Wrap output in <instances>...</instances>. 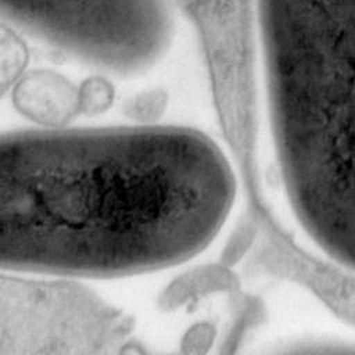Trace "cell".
<instances>
[{"label":"cell","mask_w":355,"mask_h":355,"mask_svg":"<svg viewBox=\"0 0 355 355\" xmlns=\"http://www.w3.org/2000/svg\"><path fill=\"white\" fill-rule=\"evenodd\" d=\"M197 36L215 108L229 130L259 116L257 0H173Z\"/></svg>","instance_id":"5b68a950"},{"label":"cell","mask_w":355,"mask_h":355,"mask_svg":"<svg viewBox=\"0 0 355 355\" xmlns=\"http://www.w3.org/2000/svg\"><path fill=\"white\" fill-rule=\"evenodd\" d=\"M0 12L43 40L123 75L155 65L176 29L173 0H0Z\"/></svg>","instance_id":"3957f363"},{"label":"cell","mask_w":355,"mask_h":355,"mask_svg":"<svg viewBox=\"0 0 355 355\" xmlns=\"http://www.w3.org/2000/svg\"><path fill=\"white\" fill-rule=\"evenodd\" d=\"M123 322L75 279L0 269V355H122Z\"/></svg>","instance_id":"277c9868"},{"label":"cell","mask_w":355,"mask_h":355,"mask_svg":"<svg viewBox=\"0 0 355 355\" xmlns=\"http://www.w3.org/2000/svg\"><path fill=\"white\" fill-rule=\"evenodd\" d=\"M28 62V50L24 42L0 22V97L21 76Z\"/></svg>","instance_id":"ba28073f"},{"label":"cell","mask_w":355,"mask_h":355,"mask_svg":"<svg viewBox=\"0 0 355 355\" xmlns=\"http://www.w3.org/2000/svg\"><path fill=\"white\" fill-rule=\"evenodd\" d=\"M237 179L182 125L0 133V269L111 279L182 265L225 227Z\"/></svg>","instance_id":"6da1fadb"},{"label":"cell","mask_w":355,"mask_h":355,"mask_svg":"<svg viewBox=\"0 0 355 355\" xmlns=\"http://www.w3.org/2000/svg\"><path fill=\"white\" fill-rule=\"evenodd\" d=\"M257 355H355V340L331 336H300L276 341Z\"/></svg>","instance_id":"52a82bcc"},{"label":"cell","mask_w":355,"mask_h":355,"mask_svg":"<svg viewBox=\"0 0 355 355\" xmlns=\"http://www.w3.org/2000/svg\"><path fill=\"white\" fill-rule=\"evenodd\" d=\"M257 28L263 201L297 250L355 280V0H257Z\"/></svg>","instance_id":"7a4b0ae2"},{"label":"cell","mask_w":355,"mask_h":355,"mask_svg":"<svg viewBox=\"0 0 355 355\" xmlns=\"http://www.w3.org/2000/svg\"><path fill=\"white\" fill-rule=\"evenodd\" d=\"M14 103L28 118L49 128H61L79 111H85L83 94L50 72L24 76L15 86Z\"/></svg>","instance_id":"8992f818"}]
</instances>
